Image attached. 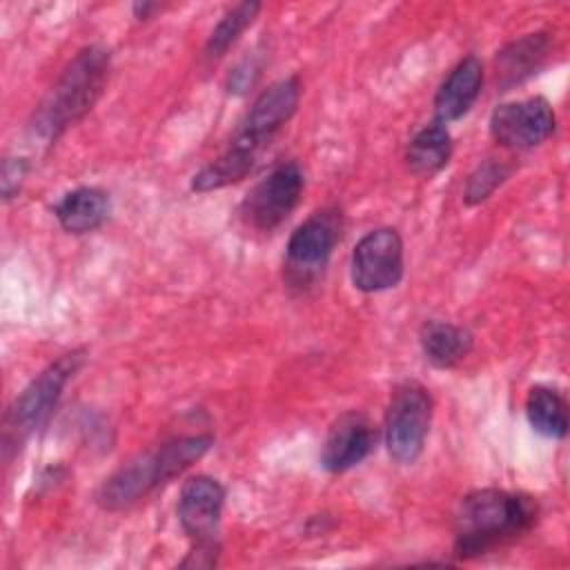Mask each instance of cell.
<instances>
[{
  "label": "cell",
  "instance_id": "cell-1",
  "mask_svg": "<svg viewBox=\"0 0 570 570\" xmlns=\"http://www.w3.org/2000/svg\"><path fill=\"white\" fill-rule=\"evenodd\" d=\"M301 100V80L298 76H287L276 82H272L267 89H263L243 120L238 122L232 140L227 147L207 163L200 171L191 178V189L198 194L223 189L227 185H234L243 180L258 154L265 145L289 122V118L296 114Z\"/></svg>",
  "mask_w": 570,
  "mask_h": 570
},
{
  "label": "cell",
  "instance_id": "cell-2",
  "mask_svg": "<svg viewBox=\"0 0 570 570\" xmlns=\"http://www.w3.org/2000/svg\"><path fill=\"white\" fill-rule=\"evenodd\" d=\"M539 503L523 492L499 488L463 497L454 517V557L461 561L490 554L534 528Z\"/></svg>",
  "mask_w": 570,
  "mask_h": 570
},
{
  "label": "cell",
  "instance_id": "cell-3",
  "mask_svg": "<svg viewBox=\"0 0 570 570\" xmlns=\"http://www.w3.org/2000/svg\"><path fill=\"white\" fill-rule=\"evenodd\" d=\"M111 71V53L102 45L80 49L62 69L29 125L33 140L53 145L71 125L82 120L102 96Z\"/></svg>",
  "mask_w": 570,
  "mask_h": 570
},
{
  "label": "cell",
  "instance_id": "cell-4",
  "mask_svg": "<svg viewBox=\"0 0 570 570\" xmlns=\"http://www.w3.org/2000/svg\"><path fill=\"white\" fill-rule=\"evenodd\" d=\"M212 443V434L174 436L154 450L129 459L102 481L96 494L98 505L109 512L134 508L203 459Z\"/></svg>",
  "mask_w": 570,
  "mask_h": 570
},
{
  "label": "cell",
  "instance_id": "cell-5",
  "mask_svg": "<svg viewBox=\"0 0 570 570\" xmlns=\"http://www.w3.org/2000/svg\"><path fill=\"white\" fill-rule=\"evenodd\" d=\"M85 354L87 352L82 347L60 354L13 399L2 421V448L7 459L11 452L20 450L42 425H47L62 396V390L82 367Z\"/></svg>",
  "mask_w": 570,
  "mask_h": 570
},
{
  "label": "cell",
  "instance_id": "cell-6",
  "mask_svg": "<svg viewBox=\"0 0 570 570\" xmlns=\"http://www.w3.org/2000/svg\"><path fill=\"white\" fill-rule=\"evenodd\" d=\"M432 396L416 381H403L394 387L385 410V445L401 465H412L430 434Z\"/></svg>",
  "mask_w": 570,
  "mask_h": 570
},
{
  "label": "cell",
  "instance_id": "cell-7",
  "mask_svg": "<svg viewBox=\"0 0 570 570\" xmlns=\"http://www.w3.org/2000/svg\"><path fill=\"white\" fill-rule=\"evenodd\" d=\"M341 238V216L336 209H318L305 218L285 247V281L292 287H307L325 269Z\"/></svg>",
  "mask_w": 570,
  "mask_h": 570
},
{
  "label": "cell",
  "instance_id": "cell-8",
  "mask_svg": "<svg viewBox=\"0 0 570 570\" xmlns=\"http://www.w3.org/2000/svg\"><path fill=\"white\" fill-rule=\"evenodd\" d=\"M305 189L303 169L296 163H285L261 178L238 207L240 220L261 234L281 227L298 207Z\"/></svg>",
  "mask_w": 570,
  "mask_h": 570
},
{
  "label": "cell",
  "instance_id": "cell-9",
  "mask_svg": "<svg viewBox=\"0 0 570 570\" xmlns=\"http://www.w3.org/2000/svg\"><path fill=\"white\" fill-rule=\"evenodd\" d=\"M403 238L392 227L367 232L352 249L350 276L352 285L363 294H376L396 287L403 278Z\"/></svg>",
  "mask_w": 570,
  "mask_h": 570
},
{
  "label": "cell",
  "instance_id": "cell-10",
  "mask_svg": "<svg viewBox=\"0 0 570 570\" xmlns=\"http://www.w3.org/2000/svg\"><path fill=\"white\" fill-rule=\"evenodd\" d=\"M557 129L552 105L543 96L501 102L490 114V136L508 149H532Z\"/></svg>",
  "mask_w": 570,
  "mask_h": 570
},
{
  "label": "cell",
  "instance_id": "cell-11",
  "mask_svg": "<svg viewBox=\"0 0 570 570\" xmlns=\"http://www.w3.org/2000/svg\"><path fill=\"white\" fill-rule=\"evenodd\" d=\"M225 505V488L209 474L189 476L178 497V521L191 548L218 546V525Z\"/></svg>",
  "mask_w": 570,
  "mask_h": 570
},
{
  "label": "cell",
  "instance_id": "cell-12",
  "mask_svg": "<svg viewBox=\"0 0 570 570\" xmlns=\"http://www.w3.org/2000/svg\"><path fill=\"white\" fill-rule=\"evenodd\" d=\"M376 445L372 421L356 410L343 412L327 430L321 448V465L327 472H345L370 456Z\"/></svg>",
  "mask_w": 570,
  "mask_h": 570
},
{
  "label": "cell",
  "instance_id": "cell-13",
  "mask_svg": "<svg viewBox=\"0 0 570 570\" xmlns=\"http://www.w3.org/2000/svg\"><path fill=\"white\" fill-rule=\"evenodd\" d=\"M483 87V62L476 56L461 58L434 96V120L448 125L465 116Z\"/></svg>",
  "mask_w": 570,
  "mask_h": 570
},
{
  "label": "cell",
  "instance_id": "cell-14",
  "mask_svg": "<svg viewBox=\"0 0 570 570\" xmlns=\"http://www.w3.org/2000/svg\"><path fill=\"white\" fill-rule=\"evenodd\" d=\"M550 51H552V38L546 31L525 33L508 42L494 58L499 87L505 91L523 82L532 73H537L546 65Z\"/></svg>",
  "mask_w": 570,
  "mask_h": 570
},
{
  "label": "cell",
  "instance_id": "cell-15",
  "mask_svg": "<svg viewBox=\"0 0 570 570\" xmlns=\"http://www.w3.org/2000/svg\"><path fill=\"white\" fill-rule=\"evenodd\" d=\"M111 212L109 194L100 187L82 185L67 191L53 207V216L69 234H89L102 227Z\"/></svg>",
  "mask_w": 570,
  "mask_h": 570
},
{
  "label": "cell",
  "instance_id": "cell-16",
  "mask_svg": "<svg viewBox=\"0 0 570 570\" xmlns=\"http://www.w3.org/2000/svg\"><path fill=\"white\" fill-rule=\"evenodd\" d=\"M419 343L430 365L439 370H450L472 352L474 338L461 325L430 318L419 330Z\"/></svg>",
  "mask_w": 570,
  "mask_h": 570
},
{
  "label": "cell",
  "instance_id": "cell-17",
  "mask_svg": "<svg viewBox=\"0 0 570 570\" xmlns=\"http://www.w3.org/2000/svg\"><path fill=\"white\" fill-rule=\"evenodd\" d=\"M452 156V136L448 131V125L432 120L423 129L414 134L405 149V163L407 169L414 176H434L439 174Z\"/></svg>",
  "mask_w": 570,
  "mask_h": 570
},
{
  "label": "cell",
  "instance_id": "cell-18",
  "mask_svg": "<svg viewBox=\"0 0 570 570\" xmlns=\"http://www.w3.org/2000/svg\"><path fill=\"white\" fill-rule=\"evenodd\" d=\"M525 416L541 436L563 439L568 434V403L563 394L550 385H532L528 390Z\"/></svg>",
  "mask_w": 570,
  "mask_h": 570
},
{
  "label": "cell",
  "instance_id": "cell-19",
  "mask_svg": "<svg viewBox=\"0 0 570 570\" xmlns=\"http://www.w3.org/2000/svg\"><path fill=\"white\" fill-rule=\"evenodd\" d=\"M261 11V2H238L232 9H227V13L218 20V24L212 29L205 49H203V58L207 62H216L220 60L234 45L236 40L243 36V31L256 20Z\"/></svg>",
  "mask_w": 570,
  "mask_h": 570
},
{
  "label": "cell",
  "instance_id": "cell-20",
  "mask_svg": "<svg viewBox=\"0 0 570 570\" xmlns=\"http://www.w3.org/2000/svg\"><path fill=\"white\" fill-rule=\"evenodd\" d=\"M514 171V165L501 158H488L474 167V171L465 180L463 200L465 205L474 207L485 203Z\"/></svg>",
  "mask_w": 570,
  "mask_h": 570
},
{
  "label": "cell",
  "instance_id": "cell-21",
  "mask_svg": "<svg viewBox=\"0 0 570 570\" xmlns=\"http://www.w3.org/2000/svg\"><path fill=\"white\" fill-rule=\"evenodd\" d=\"M29 171V163L24 158H4L2 160V171H0V187H2V198L11 200L18 196L24 178Z\"/></svg>",
  "mask_w": 570,
  "mask_h": 570
},
{
  "label": "cell",
  "instance_id": "cell-22",
  "mask_svg": "<svg viewBox=\"0 0 570 570\" xmlns=\"http://www.w3.org/2000/svg\"><path fill=\"white\" fill-rule=\"evenodd\" d=\"M258 73H261V65H258L254 58L240 60V62L236 65V69L229 73V78H227V89H229V94H236V96L247 94V89L254 87Z\"/></svg>",
  "mask_w": 570,
  "mask_h": 570
},
{
  "label": "cell",
  "instance_id": "cell-23",
  "mask_svg": "<svg viewBox=\"0 0 570 570\" xmlns=\"http://www.w3.org/2000/svg\"><path fill=\"white\" fill-rule=\"evenodd\" d=\"M156 9H158V4H156V2H136V4H134V13H136V18H138V20L149 18V13H151V11H156Z\"/></svg>",
  "mask_w": 570,
  "mask_h": 570
}]
</instances>
